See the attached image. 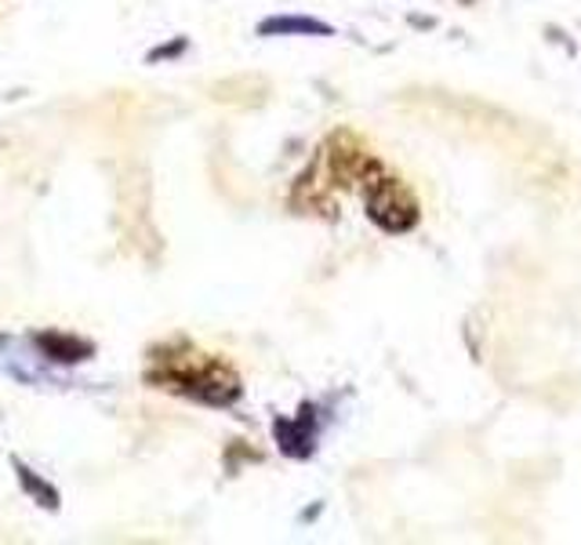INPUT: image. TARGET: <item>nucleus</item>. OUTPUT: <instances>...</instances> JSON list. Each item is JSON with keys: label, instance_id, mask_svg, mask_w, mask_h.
Listing matches in <instances>:
<instances>
[{"label": "nucleus", "instance_id": "nucleus-1", "mask_svg": "<svg viewBox=\"0 0 581 545\" xmlns=\"http://www.w3.org/2000/svg\"><path fill=\"white\" fill-rule=\"evenodd\" d=\"M150 379L156 385H164V390L189 393L208 404H230L241 396V379H236L230 363H222L219 357L197 353L189 346H175L167 353H156Z\"/></svg>", "mask_w": 581, "mask_h": 545}, {"label": "nucleus", "instance_id": "nucleus-2", "mask_svg": "<svg viewBox=\"0 0 581 545\" xmlns=\"http://www.w3.org/2000/svg\"><path fill=\"white\" fill-rule=\"evenodd\" d=\"M363 197H368L371 222L382 225V230L404 233V230H411V225L418 222V200H415V193L407 189L400 178H390L382 172L379 178L363 186Z\"/></svg>", "mask_w": 581, "mask_h": 545}, {"label": "nucleus", "instance_id": "nucleus-3", "mask_svg": "<svg viewBox=\"0 0 581 545\" xmlns=\"http://www.w3.org/2000/svg\"><path fill=\"white\" fill-rule=\"evenodd\" d=\"M262 33H313V37H332V26L327 22H316V19H269L258 26Z\"/></svg>", "mask_w": 581, "mask_h": 545}, {"label": "nucleus", "instance_id": "nucleus-4", "mask_svg": "<svg viewBox=\"0 0 581 545\" xmlns=\"http://www.w3.org/2000/svg\"><path fill=\"white\" fill-rule=\"evenodd\" d=\"M277 437H280V448L288 451V454H310V451H313V429H310V426L280 422V426H277Z\"/></svg>", "mask_w": 581, "mask_h": 545}]
</instances>
